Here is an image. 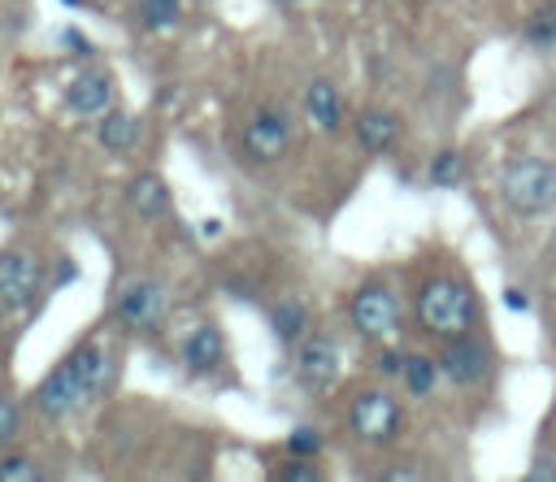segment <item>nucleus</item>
Instances as JSON below:
<instances>
[{"instance_id":"12","label":"nucleus","mask_w":556,"mask_h":482,"mask_svg":"<svg viewBox=\"0 0 556 482\" xmlns=\"http://www.w3.org/2000/svg\"><path fill=\"white\" fill-rule=\"evenodd\" d=\"M356 139L365 152H387L400 139V117L391 109H361L356 113Z\"/></svg>"},{"instance_id":"20","label":"nucleus","mask_w":556,"mask_h":482,"mask_svg":"<svg viewBox=\"0 0 556 482\" xmlns=\"http://www.w3.org/2000/svg\"><path fill=\"white\" fill-rule=\"evenodd\" d=\"M460 178H465V156H460L456 148L434 152V161H430V182H434V187H456Z\"/></svg>"},{"instance_id":"27","label":"nucleus","mask_w":556,"mask_h":482,"mask_svg":"<svg viewBox=\"0 0 556 482\" xmlns=\"http://www.w3.org/2000/svg\"><path fill=\"white\" fill-rule=\"evenodd\" d=\"M61 43H65L70 52H78V56H87V52H91L87 35H83V30H74V26H65V30H61Z\"/></svg>"},{"instance_id":"9","label":"nucleus","mask_w":556,"mask_h":482,"mask_svg":"<svg viewBox=\"0 0 556 482\" xmlns=\"http://www.w3.org/2000/svg\"><path fill=\"white\" fill-rule=\"evenodd\" d=\"M117 317L135 330H156L165 321V291L161 282H130L117 295Z\"/></svg>"},{"instance_id":"3","label":"nucleus","mask_w":556,"mask_h":482,"mask_svg":"<svg viewBox=\"0 0 556 482\" xmlns=\"http://www.w3.org/2000/svg\"><path fill=\"white\" fill-rule=\"evenodd\" d=\"M348 317H352V330L369 343H387L395 330H400V300L387 282H361L352 304H348Z\"/></svg>"},{"instance_id":"15","label":"nucleus","mask_w":556,"mask_h":482,"mask_svg":"<svg viewBox=\"0 0 556 482\" xmlns=\"http://www.w3.org/2000/svg\"><path fill=\"white\" fill-rule=\"evenodd\" d=\"M304 109H308V117H313L321 130H339V126H343V100H339L334 83H326V78H317V83L308 87Z\"/></svg>"},{"instance_id":"34","label":"nucleus","mask_w":556,"mask_h":482,"mask_svg":"<svg viewBox=\"0 0 556 482\" xmlns=\"http://www.w3.org/2000/svg\"><path fill=\"white\" fill-rule=\"evenodd\" d=\"M552 4H556V0H552Z\"/></svg>"},{"instance_id":"5","label":"nucleus","mask_w":556,"mask_h":482,"mask_svg":"<svg viewBox=\"0 0 556 482\" xmlns=\"http://www.w3.org/2000/svg\"><path fill=\"white\" fill-rule=\"evenodd\" d=\"M348 426H352L365 443H387V439L400 434L404 413H400L395 395H387V391H361V395L352 399V408H348Z\"/></svg>"},{"instance_id":"19","label":"nucleus","mask_w":556,"mask_h":482,"mask_svg":"<svg viewBox=\"0 0 556 482\" xmlns=\"http://www.w3.org/2000/svg\"><path fill=\"white\" fill-rule=\"evenodd\" d=\"M304 321H308V313H304L300 300H282V304L269 313V326H274L278 343H295V339L304 334Z\"/></svg>"},{"instance_id":"23","label":"nucleus","mask_w":556,"mask_h":482,"mask_svg":"<svg viewBox=\"0 0 556 482\" xmlns=\"http://www.w3.org/2000/svg\"><path fill=\"white\" fill-rule=\"evenodd\" d=\"M287 452H291V456H317V452H321V434H317L313 426H295V430L287 434Z\"/></svg>"},{"instance_id":"16","label":"nucleus","mask_w":556,"mask_h":482,"mask_svg":"<svg viewBox=\"0 0 556 482\" xmlns=\"http://www.w3.org/2000/svg\"><path fill=\"white\" fill-rule=\"evenodd\" d=\"M126 200H130V208H135L139 217H161L165 204H169V191H165V182H161L156 174H139V178H130Z\"/></svg>"},{"instance_id":"2","label":"nucleus","mask_w":556,"mask_h":482,"mask_svg":"<svg viewBox=\"0 0 556 482\" xmlns=\"http://www.w3.org/2000/svg\"><path fill=\"white\" fill-rule=\"evenodd\" d=\"M500 195L517 217H543L556 204V165L547 156H517L500 169Z\"/></svg>"},{"instance_id":"8","label":"nucleus","mask_w":556,"mask_h":482,"mask_svg":"<svg viewBox=\"0 0 556 482\" xmlns=\"http://www.w3.org/2000/svg\"><path fill=\"white\" fill-rule=\"evenodd\" d=\"M43 287V265L30 252H0V308H26Z\"/></svg>"},{"instance_id":"32","label":"nucleus","mask_w":556,"mask_h":482,"mask_svg":"<svg viewBox=\"0 0 556 482\" xmlns=\"http://www.w3.org/2000/svg\"><path fill=\"white\" fill-rule=\"evenodd\" d=\"M65 4H78V0H65Z\"/></svg>"},{"instance_id":"25","label":"nucleus","mask_w":556,"mask_h":482,"mask_svg":"<svg viewBox=\"0 0 556 482\" xmlns=\"http://www.w3.org/2000/svg\"><path fill=\"white\" fill-rule=\"evenodd\" d=\"M278 482H317L313 456H295V465H282V469H278Z\"/></svg>"},{"instance_id":"4","label":"nucleus","mask_w":556,"mask_h":482,"mask_svg":"<svg viewBox=\"0 0 556 482\" xmlns=\"http://www.w3.org/2000/svg\"><path fill=\"white\" fill-rule=\"evenodd\" d=\"M439 369H443V378L452 386L473 391V386H482L491 378V347L482 339H473V330L469 334H456V339H443Z\"/></svg>"},{"instance_id":"21","label":"nucleus","mask_w":556,"mask_h":482,"mask_svg":"<svg viewBox=\"0 0 556 482\" xmlns=\"http://www.w3.org/2000/svg\"><path fill=\"white\" fill-rule=\"evenodd\" d=\"M526 43H534V48H556V4H552V0L526 22Z\"/></svg>"},{"instance_id":"11","label":"nucleus","mask_w":556,"mask_h":482,"mask_svg":"<svg viewBox=\"0 0 556 482\" xmlns=\"http://www.w3.org/2000/svg\"><path fill=\"white\" fill-rule=\"evenodd\" d=\"M65 104H70V113H78V117H104L109 104H113V78L100 74V69L78 74V78L70 83V91H65Z\"/></svg>"},{"instance_id":"1","label":"nucleus","mask_w":556,"mask_h":482,"mask_svg":"<svg viewBox=\"0 0 556 482\" xmlns=\"http://www.w3.org/2000/svg\"><path fill=\"white\" fill-rule=\"evenodd\" d=\"M417 326L434 339H456L478 326V295L460 278H426L417 291Z\"/></svg>"},{"instance_id":"26","label":"nucleus","mask_w":556,"mask_h":482,"mask_svg":"<svg viewBox=\"0 0 556 482\" xmlns=\"http://www.w3.org/2000/svg\"><path fill=\"white\" fill-rule=\"evenodd\" d=\"M17 426H22V413H17V404H13L9 395H0V447H4V443H13Z\"/></svg>"},{"instance_id":"29","label":"nucleus","mask_w":556,"mask_h":482,"mask_svg":"<svg viewBox=\"0 0 556 482\" xmlns=\"http://www.w3.org/2000/svg\"><path fill=\"white\" fill-rule=\"evenodd\" d=\"M504 304H508L513 313H526V295H521V291H513V287L504 291Z\"/></svg>"},{"instance_id":"33","label":"nucleus","mask_w":556,"mask_h":482,"mask_svg":"<svg viewBox=\"0 0 556 482\" xmlns=\"http://www.w3.org/2000/svg\"><path fill=\"white\" fill-rule=\"evenodd\" d=\"M282 4H295V0H282Z\"/></svg>"},{"instance_id":"22","label":"nucleus","mask_w":556,"mask_h":482,"mask_svg":"<svg viewBox=\"0 0 556 482\" xmlns=\"http://www.w3.org/2000/svg\"><path fill=\"white\" fill-rule=\"evenodd\" d=\"M139 22L148 30H169L178 22V0H139Z\"/></svg>"},{"instance_id":"13","label":"nucleus","mask_w":556,"mask_h":482,"mask_svg":"<svg viewBox=\"0 0 556 482\" xmlns=\"http://www.w3.org/2000/svg\"><path fill=\"white\" fill-rule=\"evenodd\" d=\"M70 360H74V369L83 373V382H87L91 395H104V391L113 386V378H117L113 356H109V347H100V343H83V347H74Z\"/></svg>"},{"instance_id":"31","label":"nucleus","mask_w":556,"mask_h":482,"mask_svg":"<svg viewBox=\"0 0 556 482\" xmlns=\"http://www.w3.org/2000/svg\"><path fill=\"white\" fill-rule=\"evenodd\" d=\"M530 478H556V465H534Z\"/></svg>"},{"instance_id":"6","label":"nucleus","mask_w":556,"mask_h":482,"mask_svg":"<svg viewBox=\"0 0 556 482\" xmlns=\"http://www.w3.org/2000/svg\"><path fill=\"white\" fill-rule=\"evenodd\" d=\"M87 399H91V391H87L83 373L74 369V360H61V365L35 386V404H39L43 417H74Z\"/></svg>"},{"instance_id":"28","label":"nucleus","mask_w":556,"mask_h":482,"mask_svg":"<svg viewBox=\"0 0 556 482\" xmlns=\"http://www.w3.org/2000/svg\"><path fill=\"white\" fill-rule=\"evenodd\" d=\"M400 365H404V356H400V352H391V347H382V352H378V369H382V373H400Z\"/></svg>"},{"instance_id":"17","label":"nucleus","mask_w":556,"mask_h":482,"mask_svg":"<svg viewBox=\"0 0 556 482\" xmlns=\"http://www.w3.org/2000/svg\"><path fill=\"white\" fill-rule=\"evenodd\" d=\"M400 378H404V386H408V395H430L434 391V382L443 378V369H439V360L434 356H426V352H404V365H400Z\"/></svg>"},{"instance_id":"10","label":"nucleus","mask_w":556,"mask_h":482,"mask_svg":"<svg viewBox=\"0 0 556 482\" xmlns=\"http://www.w3.org/2000/svg\"><path fill=\"white\" fill-rule=\"evenodd\" d=\"M295 373H300V382L313 386V391L330 386V382L339 378V347H334V339H326V334L304 339L300 352H295Z\"/></svg>"},{"instance_id":"30","label":"nucleus","mask_w":556,"mask_h":482,"mask_svg":"<svg viewBox=\"0 0 556 482\" xmlns=\"http://www.w3.org/2000/svg\"><path fill=\"white\" fill-rule=\"evenodd\" d=\"M74 278H78V269H74V265H61V274H56V282L65 287V282H74Z\"/></svg>"},{"instance_id":"14","label":"nucleus","mask_w":556,"mask_h":482,"mask_svg":"<svg viewBox=\"0 0 556 482\" xmlns=\"http://www.w3.org/2000/svg\"><path fill=\"white\" fill-rule=\"evenodd\" d=\"M222 356H226V343H222V334H217L213 326L191 330L187 343H182V360H187L191 373H208V369H217Z\"/></svg>"},{"instance_id":"24","label":"nucleus","mask_w":556,"mask_h":482,"mask_svg":"<svg viewBox=\"0 0 556 482\" xmlns=\"http://www.w3.org/2000/svg\"><path fill=\"white\" fill-rule=\"evenodd\" d=\"M35 478H39V469L30 456H4L0 460V482H35Z\"/></svg>"},{"instance_id":"18","label":"nucleus","mask_w":556,"mask_h":482,"mask_svg":"<svg viewBox=\"0 0 556 482\" xmlns=\"http://www.w3.org/2000/svg\"><path fill=\"white\" fill-rule=\"evenodd\" d=\"M139 122L130 117V113H104L100 117V143L109 148V152H130L135 143H139Z\"/></svg>"},{"instance_id":"7","label":"nucleus","mask_w":556,"mask_h":482,"mask_svg":"<svg viewBox=\"0 0 556 482\" xmlns=\"http://www.w3.org/2000/svg\"><path fill=\"white\" fill-rule=\"evenodd\" d=\"M291 148V117L282 109H256L243 126V152L252 161H278Z\"/></svg>"}]
</instances>
